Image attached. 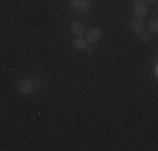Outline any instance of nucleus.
<instances>
[{"mask_svg": "<svg viewBox=\"0 0 158 151\" xmlns=\"http://www.w3.org/2000/svg\"><path fill=\"white\" fill-rule=\"evenodd\" d=\"M37 86H40V81L39 79H20V81L17 82V89H19V92L20 94H31L34 89L37 88Z\"/></svg>", "mask_w": 158, "mask_h": 151, "instance_id": "1", "label": "nucleus"}, {"mask_svg": "<svg viewBox=\"0 0 158 151\" xmlns=\"http://www.w3.org/2000/svg\"><path fill=\"white\" fill-rule=\"evenodd\" d=\"M67 2H69V7L81 10V12H89L91 10V2L89 0H67Z\"/></svg>", "mask_w": 158, "mask_h": 151, "instance_id": "2", "label": "nucleus"}, {"mask_svg": "<svg viewBox=\"0 0 158 151\" xmlns=\"http://www.w3.org/2000/svg\"><path fill=\"white\" fill-rule=\"evenodd\" d=\"M101 37H103V32H101V29H89L88 32H86V42L89 44H98L101 40Z\"/></svg>", "mask_w": 158, "mask_h": 151, "instance_id": "3", "label": "nucleus"}, {"mask_svg": "<svg viewBox=\"0 0 158 151\" xmlns=\"http://www.w3.org/2000/svg\"><path fill=\"white\" fill-rule=\"evenodd\" d=\"M133 14H135V17L143 18L146 14H148V5H146L143 0H138V2H135V5H133Z\"/></svg>", "mask_w": 158, "mask_h": 151, "instance_id": "4", "label": "nucleus"}, {"mask_svg": "<svg viewBox=\"0 0 158 151\" xmlns=\"http://www.w3.org/2000/svg\"><path fill=\"white\" fill-rule=\"evenodd\" d=\"M130 29H131V32H135V34H140L141 30H145V22H143V18L135 17L133 20L130 22Z\"/></svg>", "mask_w": 158, "mask_h": 151, "instance_id": "5", "label": "nucleus"}, {"mask_svg": "<svg viewBox=\"0 0 158 151\" xmlns=\"http://www.w3.org/2000/svg\"><path fill=\"white\" fill-rule=\"evenodd\" d=\"M71 32L76 37L82 35V34H84V24H82V22H73V24H71Z\"/></svg>", "mask_w": 158, "mask_h": 151, "instance_id": "6", "label": "nucleus"}, {"mask_svg": "<svg viewBox=\"0 0 158 151\" xmlns=\"http://www.w3.org/2000/svg\"><path fill=\"white\" fill-rule=\"evenodd\" d=\"M86 44H88V42H86V39H82V35L74 37V40H73V47L76 49V51H82Z\"/></svg>", "mask_w": 158, "mask_h": 151, "instance_id": "7", "label": "nucleus"}, {"mask_svg": "<svg viewBox=\"0 0 158 151\" xmlns=\"http://www.w3.org/2000/svg\"><path fill=\"white\" fill-rule=\"evenodd\" d=\"M148 30L152 34H156L158 32V20H156V18H152V20L148 22Z\"/></svg>", "mask_w": 158, "mask_h": 151, "instance_id": "8", "label": "nucleus"}, {"mask_svg": "<svg viewBox=\"0 0 158 151\" xmlns=\"http://www.w3.org/2000/svg\"><path fill=\"white\" fill-rule=\"evenodd\" d=\"M140 37H141L143 42H148V40H152V32L145 29V30H141V32H140Z\"/></svg>", "mask_w": 158, "mask_h": 151, "instance_id": "9", "label": "nucleus"}, {"mask_svg": "<svg viewBox=\"0 0 158 151\" xmlns=\"http://www.w3.org/2000/svg\"><path fill=\"white\" fill-rule=\"evenodd\" d=\"M82 51H84L86 52V54H93V51H94V44H86L84 45V49H82Z\"/></svg>", "mask_w": 158, "mask_h": 151, "instance_id": "10", "label": "nucleus"}, {"mask_svg": "<svg viewBox=\"0 0 158 151\" xmlns=\"http://www.w3.org/2000/svg\"><path fill=\"white\" fill-rule=\"evenodd\" d=\"M145 3H156V0H143Z\"/></svg>", "mask_w": 158, "mask_h": 151, "instance_id": "11", "label": "nucleus"}, {"mask_svg": "<svg viewBox=\"0 0 158 151\" xmlns=\"http://www.w3.org/2000/svg\"><path fill=\"white\" fill-rule=\"evenodd\" d=\"M133 2H138V0H133Z\"/></svg>", "mask_w": 158, "mask_h": 151, "instance_id": "12", "label": "nucleus"}]
</instances>
